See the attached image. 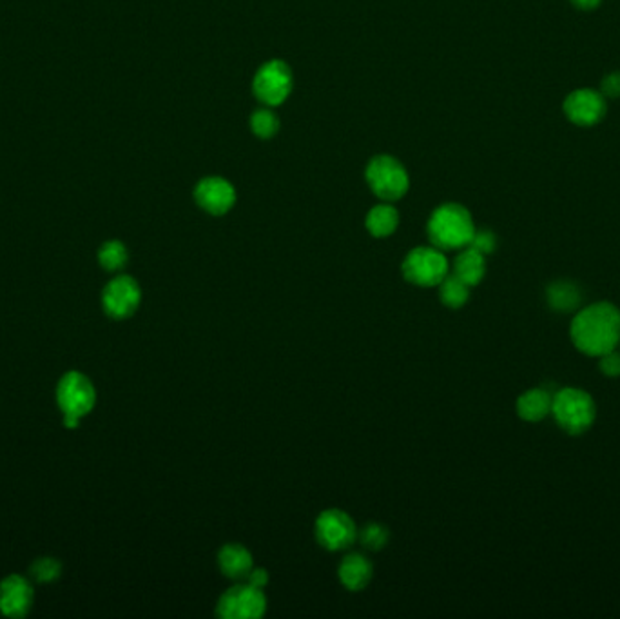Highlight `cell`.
I'll return each instance as SVG.
<instances>
[{
  "label": "cell",
  "instance_id": "6da1fadb",
  "mask_svg": "<svg viewBox=\"0 0 620 619\" xmlns=\"http://www.w3.org/2000/svg\"><path fill=\"white\" fill-rule=\"evenodd\" d=\"M574 345L594 358L615 351L620 341V310L610 302H597L579 310L570 325Z\"/></svg>",
  "mask_w": 620,
  "mask_h": 619
},
{
  "label": "cell",
  "instance_id": "7a4b0ae2",
  "mask_svg": "<svg viewBox=\"0 0 620 619\" xmlns=\"http://www.w3.org/2000/svg\"><path fill=\"white\" fill-rule=\"evenodd\" d=\"M429 238L438 249H465L470 246L475 226L471 215L460 204H445L438 207L427 226Z\"/></svg>",
  "mask_w": 620,
  "mask_h": 619
},
{
  "label": "cell",
  "instance_id": "3957f363",
  "mask_svg": "<svg viewBox=\"0 0 620 619\" xmlns=\"http://www.w3.org/2000/svg\"><path fill=\"white\" fill-rule=\"evenodd\" d=\"M552 416L568 435L586 433L597 416L594 398L577 387H564L553 394Z\"/></svg>",
  "mask_w": 620,
  "mask_h": 619
},
{
  "label": "cell",
  "instance_id": "277c9868",
  "mask_svg": "<svg viewBox=\"0 0 620 619\" xmlns=\"http://www.w3.org/2000/svg\"><path fill=\"white\" fill-rule=\"evenodd\" d=\"M401 269L407 282L419 288H436L449 275V260L436 246H423L405 257Z\"/></svg>",
  "mask_w": 620,
  "mask_h": 619
},
{
  "label": "cell",
  "instance_id": "5b68a950",
  "mask_svg": "<svg viewBox=\"0 0 620 619\" xmlns=\"http://www.w3.org/2000/svg\"><path fill=\"white\" fill-rule=\"evenodd\" d=\"M367 182L376 196L387 202L399 200L408 191V173L394 156L372 158L367 167Z\"/></svg>",
  "mask_w": 620,
  "mask_h": 619
},
{
  "label": "cell",
  "instance_id": "8992f818",
  "mask_svg": "<svg viewBox=\"0 0 620 619\" xmlns=\"http://www.w3.org/2000/svg\"><path fill=\"white\" fill-rule=\"evenodd\" d=\"M57 402L64 416H75L82 420L93 411L97 404L95 385L86 374L78 371H69L58 382Z\"/></svg>",
  "mask_w": 620,
  "mask_h": 619
},
{
  "label": "cell",
  "instance_id": "52a82bcc",
  "mask_svg": "<svg viewBox=\"0 0 620 619\" xmlns=\"http://www.w3.org/2000/svg\"><path fill=\"white\" fill-rule=\"evenodd\" d=\"M265 611L267 598L264 591L249 583L231 587L216 603V614L223 619H258Z\"/></svg>",
  "mask_w": 620,
  "mask_h": 619
},
{
  "label": "cell",
  "instance_id": "ba28073f",
  "mask_svg": "<svg viewBox=\"0 0 620 619\" xmlns=\"http://www.w3.org/2000/svg\"><path fill=\"white\" fill-rule=\"evenodd\" d=\"M356 523L339 509L323 510L315 519V540L326 551H345L356 541Z\"/></svg>",
  "mask_w": 620,
  "mask_h": 619
},
{
  "label": "cell",
  "instance_id": "9c48e42d",
  "mask_svg": "<svg viewBox=\"0 0 620 619\" xmlns=\"http://www.w3.org/2000/svg\"><path fill=\"white\" fill-rule=\"evenodd\" d=\"M254 93L265 106H280L293 89L291 68L282 60H271L260 68L254 77Z\"/></svg>",
  "mask_w": 620,
  "mask_h": 619
},
{
  "label": "cell",
  "instance_id": "30bf717a",
  "mask_svg": "<svg viewBox=\"0 0 620 619\" xmlns=\"http://www.w3.org/2000/svg\"><path fill=\"white\" fill-rule=\"evenodd\" d=\"M142 302V289L133 277L120 275L113 278L104 293H102V306L108 316L115 320H126L133 316L140 308Z\"/></svg>",
  "mask_w": 620,
  "mask_h": 619
},
{
  "label": "cell",
  "instance_id": "8fae6325",
  "mask_svg": "<svg viewBox=\"0 0 620 619\" xmlns=\"http://www.w3.org/2000/svg\"><path fill=\"white\" fill-rule=\"evenodd\" d=\"M194 200L209 215L222 216L232 209L236 202V191L231 182L220 176H207L198 182L194 189Z\"/></svg>",
  "mask_w": 620,
  "mask_h": 619
},
{
  "label": "cell",
  "instance_id": "7c38bea8",
  "mask_svg": "<svg viewBox=\"0 0 620 619\" xmlns=\"http://www.w3.org/2000/svg\"><path fill=\"white\" fill-rule=\"evenodd\" d=\"M33 587L24 576L11 574L0 582V613L4 616L24 618L33 607Z\"/></svg>",
  "mask_w": 620,
  "mask_h": 619
},
{
  "label": "cell",
  "instance_id": "4fadbf2b",
  "mask_svg": "<svg viewBox=\"0 0 620 619\" xmlns=\"http://www.w3.org/2000/svg\"><path fill=\"white\" fill-rule=\"evenodd\" d=\"M564 111L574 124L594 126L604 119L606 100L604 95L599 91L579 89L566 99Z\"/></svg>",
  "mask_w": 620,
  "mask_h": 619
},
{
  "label": "cell",
  "instance_id": "5bb4252c",
  "mask_svg": "<svg viewBox=\"0 0 620 619\" xmlns=\"http://www.w3.org/2000/svg\"><path fill=\"white\" fill-rule=\"evenodd\" d=\"M218 565L229 580H245L254 569V558L243 545L229 543L220 549Z\"/></svg>",
  "mask_w": 620,
  "mask_h": 619
},
{
  "label": "cell",
  "instance_id": "9a60e30c",
  "mask_svg": "<svg viewBox=\"0 0 620 619\" xmlns=\"http://www.w3.org/2000/svg\"><path fill=\"white\" fill-rule=\"evenodd\" d=\"M339 582L343 583L345 589L352 591V593H359L363 591L374 574V567L372 563L363 556V554H348L341 565H339Z\"/></svg>",
  "mask_w": 620,
  "mask_h": 619
},
{
  "label": "cell",
  "instance_id": "2e32d148",
  "mask_svg": "<svg viewBox=\"0 0 620 619\" xmlns=\"http://www.w3.org/2000/svg\"><path fill=\"white\" fill-rule=\"evenodd\" d=\"M552 400L553 394L544 389H530L517 398V414L524 422H541L548 414H552Z\"/></svg>",
  "mask_w": 620,
  "mask_h": 619
},
{
  "label": "cell",
  "instance_id": "e0dca14e",
  "mask_svg": "<svg viewBox=\"0 0 620 619\" xmlns=\"http://www.w3.org/2000/svg\"><path fill=\"white\" fill-rule=\"evenodd\" d=\"M484 273H486L484 255L475 251L470 246L460 253V257L454 262V275L461 278L470 288L480 284V280L484 278Z\"/></svg>",
  "mask_w": 620,
  "mask_h": 619
},
{
  "label": "cell",
  "instance_id": "ac0fdd59",
  "mask_svg": "<svg viewBox=\"0 0 620 619\" xmlns=\"http://www.w3.org/2000/svg\"><path fill=\"white\" fill-rule=\"evenodd\" d=\"M546 300L552 310L570 312L581 306L583 293L577 284L570 280H557L546 288Z\"/></svg>",
  "mask_w": 620,
  "mask_h": 619
},
{
  "label": "cell",
  "instance_id": "d6986e66",
  "mask_svg": "<svg viewBox=\"0 0 620 619\" xmlns=\"http://www.w3.org/2000/svg\"><path fill=\"white\" fill-rule=\"evenodd\" d=\"M365 226L372 236L387 238L398 229L399 213L390 204H379L368 211Z\"/></svg>",
  "mask_w": 620,
  "mask_h": 619
},
{
  "label": "cell",
  "instance_id": "ffe728a7",
  "mask_svg": "<svg viewBox=\"0 0 620 619\" xmlns=\"http://www.w3.org/2000/svg\"><path fill=\"white\" fill-rule=\"evenodd\" d=\"M439 299L447 308L460 310L470 299V286H466L456 275H447V278L439 284Z\"/></svg>",
  "mask_w": 620,
  "mask_h": 619
},
{
  "label": "cell",
  "instance_id": "44dd1931",
  "mask_svg": "<svg viewBox=\"0 0 620 619\" xmlns=\"http://www.w3.org/2000/svg\"><path fill=\"white\" fill-rule=\"evenodd\" d=\"M129 260L128 247L120 240L106 242L98 251V262L108 271H120Z\"/></svg>",
  "mask_w": 620,
  "mask_h": 619
},
{
  "label": "cell",
  "instance_id": "7402d4cb",
  "mask_svg": "<svg viewBox=\"0 0 620 619\" xmlns=\"http://www.w3.org/2000/svg\"><path fill=\"white\" fill-rule=\"evenodd\" d=\"M251 128H253L256 137H260V139H273L278 133L280 122H278V119H276V115L273 111L258 110L251 117Z\"/></svg>",
  "mask_w": 620,
  "mask_h": 619
},
{
  "label": "cell",
  "instance_id": "603a6c76",
  "mask_svg": "<svg viewBox=\"0 0 620 619\" xmlns=\"http://www.w3.org/2000/svg\"><path fill=\"white\" fill-rule=\"evenodd\" d=\"M62 574V563L55 558H38L31 565V576L38 583H51Z\"/></svg>",
  "mask_w": 620,
  "mask_h": 619
},
{
  "label": "cell",
  "instance_id": "cb8c5ba5",
  "mask_svg": "<svg viewBox=\"0 0 620 619\" xmlns=\"http://www.w3.org/2000/svg\"><path fill=\"white\" fill-rule=\"evenodd\" d=\"M390 540V532L387 527L379 523H370L361 530V543L368 551H381L387 547Z\"/></svg>",
  "mask_w": 620,
  "mask_h": 619
},
{
  "label": "cell",
  "instance_id": "d4e9b609",
  "mask_svg": "<svg viewBox=\"0 0 620 619\" xmlns=\"http://www.w3.org/2000/svg\"><path fill=\"white\" fill-rule=\"evenodd\" d=\"M495 246H497V238H495V235L491 233V231H475L473 233V238H471V242H470V247H473L475 251H479V253H482L484 257L486 255H490V253H493L495 251Z\"/></svg>",
  "mask_w": 620,
  "mask_h": 619
},
{
  "label": "cell",
  "instance_id": "484cf974",
  "mask_svg": "<svg viewBox=\"0 0 620 619\" xmlns=\"http://www.w3.org/2000/svg\"><path fill=\"white\" fill-rule=\"evenodd\" d=\"M599 367H601L603 374L608 376V378L620 376V354L617 352V349L599 356Z\"/></svg>",
  "mask_w": 620,
  "mask_h": 619
},
{
  "label": "cell",
  "instance_id": "4316f807",
  "mask_svg": "<svg viewBox=\"0 0 620 619\" xmlns=\"http://www.w3.org/2000/svg\"><path fill=\"white\" fill-rule=\"evenodd\" d=\"M603 95L612 99L620 97V73H612L603 80Z\"/></svg>",
  "mask_w": 620,
  "mask_h": 619
},
{
  "label": "cell",
  "instance_id": "83f0119b",
  "mask_svg": "<svg viewBox=\"0 0 620 619\" xmlns=\"http://www.w3.org/2000/svg\"><path fill=\"white\" fill-rule=\"evenodd\" d=\"M245 582H247L249 585L256 587V589H264V587H267V583H269V572H267L265 569H253V571L249 572V576L245 578Z\"/></svg>",
  "mask_w": 620,
  "mask_h": 619
},
{
  "label": "cell",
  "instance_id": "f1b7e54d",
  "mask_svg": "<svg viewBox=\"0 0 620 619\" xmlns=\"http://www.w3.org/2000/svg\"><path fill=\"white\" fill-rule=\"evenodd\" d=\"M575 5H579V7H583V9H594V7H597L603 0H572Z\"/></svg>",
  "mask_w": 620,
  "mask_h": 619
},
{
  "label": "cell",
  "instance_id": "f546056e",
  "mask_svg": "<svg viewBox=\"0 0 620 619\" xmlns=\"http://www.w3.org/2000/svg\"><path fill=\"white\" fill-rule=\"evenodd\" d=\"M80 424V418H75V416H64V425L67 429H77Z\"/></svg>",
  "mask_w": 620,
  "mask_h": 619
}]
</instances>
